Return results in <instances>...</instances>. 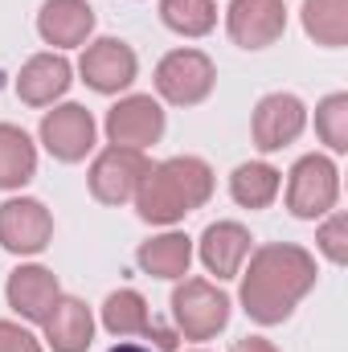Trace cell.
Wrapping results in <instances>:
<instances>
[{
	"label": "cell",
	"mask_w": 348,
	"mask_h": 352,
	"mask_svg": "<svg viewBox=\"0 0 348 352\" xmlns=\"http://www.w3.org/2000/svg\"><path fill=\"white\" fill-rule=\"evenodd\" d=\"M279 188H283V173L274 164H266V160H246L230 176V197L242 209H266V205H274Z\"/></svg>",
	"instance_id": "44dd1931"
},
{
	"label": "cell",
	"mask_w": 348,
	"mask_h": 352,
	"mask_svg": "<svg viewBox=\"0 0 348 352\" xmlns=\"http://www.w3.org/2000/svg\"><path fill=\"white\" fill-rule=\"evenodd\" d=\"M148 168H152V160L135 148H102L87 173L90 197L98 205H127Z\"/></svg>",
	"instance_id": "ba28073f"
},
{
	"label": "cell",
	"mask_w": 348,
	"mask_h": 352,
	"mask_svg": "<svg viewBox=\"0 0 348 352\" xmlns=\"http://www.w3.org/2000/svg\"><path fill=\"white\" fill-rule=\"evenodd\" d=\"M316 254L295 246V242H266L259 250H250V258L242 266V311L262 324L274 328L283 320H291V311L299 307V299L316 287Z\"/></svg>",
	"instance_id": "6da1fadb"
},
{
	"label": "cell",
	"mask_w": 348,
	"mask_h": 352,
	"mask_svg": "<svg viewBox=\"0 0 348 352\" xmlns=\"http://www.w3.org/2000/svg\"><path fill=\"white\" fill-rule=\"evenodd\" d=\"M78 74L90 90L98 94H119L135 82L140 74V58L127 41L119 37H98V41H87L83 45V58H78Z\"/></svg>",
	"instance_id": "8fae6325"
},
{
	"label": "cell",
	"mask_w": 348,
	"mask_h": 352,
	"mask_svg": "<svg viewBox=\"0 0 348 352\" xmlns=\"http://www.w3.org/2000/svg\"><path fill=\"white\" fill-rule=\"evenodd\" d=\"M250 250H254V238H250V230L242 221H213L197 242L201 263H205L209 274H217V283L238 278L246 258H250Z\"/></svg>",
	"instance_id": "4fadbf2b"
},
{
	"label": "cell",
	"mask_w": 348,
	"mask_h": 352,
	"mask_svg": "<svg viewBox=\"0 0 348 352\" xmlns=\"http://www.w3.org/2000/svg\"><path fill=\"white\" fill-rule=\"evenodd\" d=\"M37 176V144L25 127L0 123V188H25Z\"/></svg>",
	"instance_id": "ffe728a7"
},
{
	"label": "cell",
	"mask_w": 348,
	"mask_h": 352,
	"mask_svg": "<svg viewBox=\"0 0 348 352\" xmlns=\"http://www.w3.org/2000/svg\"><path fill=\"white\" fill-rule=\"evenodd\" d=\"M176 336L184 340H213L230 324V295L209 278H180L173 291Z\"/></svg>",
	"instance_id": "3957f363"
},
{
	"label": "cell",
	"mask_w": 348,
	"mask_h": 352,
	"mask_svg": "<svg viewBox=\"0 0 348 352\" xmlns=\"http://www.w3.org/2000/svg\"><path fill=\"white\" fill-rule=\"evenodd\" d=\"M160 21L180 37H209L217 29L213 0H160Z\"/></svg>",
	"instance_id": "603a6c76"
},
{
	"label": "cell",
	"mask_w": 348,
	"mask_h": 352,
	"mask_svg": "<svg viewBox=\"0 0 348 352\" xmlns=\"http://www.w3.org/2000/svg\"><path fill=\"white\" fill-rule=\"evenodd\" d=\"M58 295H62L58 274L45 270V266H37V263L17 266V270L8 274V283H4L8 307H12L21 320H29V324H41V320L50 316V307L58 303Z\"/></svg>",
	"instance_id": "2e32d148"
},
{
	"label": "cell",
	"mask_w": 348,
	"mask_h": 352,
	"mask_svg": "<svg viewBox=\"0 0 348 352\" xmlns=\"http://www.w3.org/2000/svg\"><path fill=\"white\" fill-rule=\"evenodd\" d=\"M316 246H320V254L332 266L348 263V217L340 209H332V213L324 217V226L316 230Z\"/></svg>",
	"instance_id": "d4e9b609"
},
{
	"label": "cell",
	"mask_w": 348,
	"mask_h": 352,
	"mask_svg": "<svg viewBox=\"0 0 348 352\" xmlns=\"http://www.w3.org/2000/svg\"><path fill=\"white\" fill-rule=\"evenodd\" d=\"M54 242V213L37 197H8L0 205V246L8 254H41Z\"/></svg>",
	"instance_id": "9c48e42d"
},
{
	"label": "cell",
	"mask_w": 348,
	"mask_h": 352,
	"mask_svg": "<svg viewBox=\"0 0 348 352\" xmlns=\"http://www.w3.org/2000/svg\"><path fill=\"white\" fill-rule=\"evenodd\" d=\"M102 131H107L111 148H135V152H144V148L160 144V135H164V107L152 94H127V98H119L107 111Z\"/></svg>",
	"instance_id": "52a82bcc"
},
{
	"label": "cell",
	"mask_w": 348,
	"mask_h": 352,
	"mask_svg": "<svg viewBox=\"0 0 348 352\" xmlns=\"http://www.w3.org/2000/svg\"><path fill=\"white\" fill-rule=\"evenodd\" d=\"M197 352H205V349H197Z\"/></svg>",
	"instance_id": "f1b7e54d"
},
{
	"label": "cell",
	"mask_w": 348,
	"mask_h": 352,
	"mask_svg": "<svg viewBox=\"0 0 348 352\" xmlns=\"http://www.w3.org/2000/svg\"><path fill=\"white\" fill-rule=\"evenodd\" d=\"M37 33L58 54L62 50H78L94 33V8L87 0H45L41 12H37Z\"/></svg>",
	"instance_id": "e0dca14e"
},
{
	"label": "cell",
	"mask_w": 348,
	"mask_h": 352,
	"mask_svg": "<svg viewBox=\"0 0 348 352\" xmlns=\"http://www.w3.org/2000/svg\"><path fill=\"white\" fill-rule=\"evenodd\" d=\"M37 135H41V144H45V152L54 160L78 164V160H87L90 152H94L98 127H94V115H90L83 102H58L54 111L41 115Z\"/></svg>",
	"instance_id": "8992f818"
},
{
	"label": "cell",
	"mask_w": 348,
	"mask_h": 352,
	"mask_svg": "<svg viewBox=\"0 0 348 352\" xmlns=\"http://www.w3.org/2000/svg\"><path fill=\"white\" fill-rule=\"evenodd\" d=\"M303 127H307V107L291 90L262 94L254 115H250V135H254L259 152H279V148L295 144L303 135Z\"/></svg>",
	"instance_id": "30bf717a"
},
{
	"label": "cell",
	"mask_w": 348,
	"mask_h": 352,
	"mask_svg": "<svg viewBox=\"0 0 348 352\" xmlns=\"http://www.w3.org/2000/svg\"><path fill=\"white\" fill-rule=\"evenodd\" d=\"M74 82V66L66 62V54L50 50V54H33L21 74H17V98L25 107H54Z\"/></svg>",
	"instance_id": "5bb4252c"
},
{
	"label": "cell",
	"mask_w": 348,
	"mask_h": 352,
	"mask_svg": "<svg viewBox=\"0 0 348 352\" xmlns=\"http://www.w3.org/2000/svg\"><path fill=\"white\" fill-rule=\"evenodd\" d=\"M102 328L111 336H119V340H127V336H152L160 349H176V332H156L148 299L135 287H119V291H111L102 299Z\"/></svg>",
	"instance_id": "9a60e30c"
},
{
	"label": "cell",
	"mask_w": 348,
	"mask_h": 352,
	"mask_svg": "<svg viewBox=\"0 0 348 352\" xmlns=\"http://www.w3.org/2000/svg\"><path fill=\"white\" fill-rule=\"evenodd\" d=\"M111 352H152V349H144V344H131V340H123V344H115Z\"/></svg>",
	"instance_id": "83f0119b"
},
{
	"label": "cell",
	"mask_w": 348,
	"mask_h": 352,
	"mask_svg": "<svg viewBox=\"0 0 348 352\" xmlns=\"http://www.w3.org/2000/svg\"><path fill=\"white\" fill-rule=\"evenodd\" d=\"M135 263L144 274L152 278H168V283H180L193 266V238L180 234V230H164L156 238H148L140 250H135Z\"/></svg>",
	"instance_id": "d6986e66"
},
{
	"label": "cell",
	"mask_w": 348,
	"mask_h": 352,
	"mask_svg": "<svg viewBox=\"0 0 348 352\" xmlns=\"http://www.w3.org/2000/svg\"><path fill=\"white\" fill-rule=\"evenodd\" d=\"M213 197V168L201 156H168L152 164L135 188V213L148 226H176Z\"/></svg>",
	"instance_id": "7a4b0ae2"
},
{
	"label": "cell",
	"mask_w": 348,
	"mask_h": 352,
	"mask_svg": "<svg viewBox=\"0 0 348 352\" xmlns=\"http://www.w3.org/2000/svg\"><path fill=\"white\" fill-rule=\"evenodd\" d=\"M217 87V66L201 50H173L156 62V94L173 107H197Z\"/></svg>",
	"instance_id": "5b68a950"
},
{
	"label": "cell",
	"mask_w": 348,
	"mask_h": 352,
	"mask_svg": "<svg viewBox=\"0 0 348 352\" xmlns=\"http://www.w3.org/2000/svg\"><path fill=\"white\" fill-rule=\"evenodd\" d=\"M316 135L328 152H348V94L336 90L316 107Z\"/></svg>",
	"instance_id": "cb8c5ba5"
},
{
	"label": "cell",
	"mask_w": 348,
	"mask_h": 352,
	"mask_svg": "<svg viewBox=\"0 0 348 352\" xmlns=\"http://www.w3.org/2000/svg\"><path fill=\"white\" fill-rule=\"evenodd\" d=\"M230 352H279V349L270 340H262V336H246V340H234Z\"/></svg>",
	"instance_id": "4316f807"
},
{
	"label": "cell",
	"mask_w": 348,
	"mask_h": 352,
	"mask_svg": "<svg viewBox=\"0 0 348 352\" xmlns=\"http://www.w3.org/2000/svg\"><path fill=\"white\" fill-rule=\"evenodd\" d=\"M303 33L324 50L348 45V0H303Z\"/></svg>",
	"instance_id": "7402d4cb"
},
{
	"label": "cell",
	"mask_w": 348,
	"mask_h": 352,
	"mask_svg": "<svg viewBox=\"0 0 348 352\" xmlns=\"http://www.w3.org/2000/svg\"><path fill=\"white\" fill-rule=\"evenodd\" d=\"M41 328H45V344L54 352H87L94 340V316L74 295H58V303L50 307Z\"/></svg>",
	"instance_id": "ac0fdd59"
},
{
	"label": "cell",
	"mask_w": 348,
	"mask_h": 352,
	"mask_svg": "<svg viewBox=\"0 0 348 352\" xmlns=\"http://www.w3.org/2000/svg\"><path fill=\"white\" fill-rule=\"evenodd\" d=\"M0 352H45V349L29 328H21L12 320H0Z\"/></svg>",
	"instance_id": "484cf974"
},
{
	"label": "cell",
	"mask_w": 348,
	"mask_h": 352,
	"mask_svg": "<svg viewBox=\"0 0 348 352\" xmlns=\"http://www.w3.org/2000/svg\"><path fill=\"white\" fill-rule=\"evenodd\" d=\"M340 201V168L312 152V156H299L287 173V209L291 217L299 221H316V217H328Z\"/></svg>",
	"instance_id": "277c9868"
},
{
	"label": "cell",
	"mask_w": 348,
	"mask_h": 352,
	"mask_svg": "<svg viewBox=\"0 0 348 352\" xmlns=\"http://www.w3.org/2000/svg\"><path fill=\"white\" fill-rule=\"evenodd\" d=\"M226 29H230V41L242 50H270L287 33V4L283 0H230Z\"/></svg>",
	"instance_id": "7c38bea8"
}]
</instances>
